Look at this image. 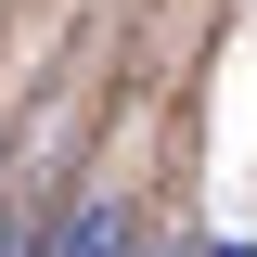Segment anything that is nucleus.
<instances>
[{"instance_id":"f257e3e1","label":"nucleus","mask_w":257,"mask_h":257,"mask_svg":"<svg viewBox=\"0 0 257 257\" xmlns=\"http://www.w3.org/2000/svg\"><path fill=\"white\" fill-rule=\"evenodd\" d=\"M39 257H128V206H116V193H77V206H64V231H52Z\"/></svg>"},{"instance_id":"f03ea898","label":"nucleus","mask_w":257,"mask_h":257,"mask_svg":"<svg viewBox=\"0 0 257 257\" xmlns=\"http://www.w3.org/2000/svg\"><path fill=\"white\" fill-rule=\"evenodd\" d=\"M0 257H39V244H26V219H13V206H0Z\"/></svg>"},{"instance_id":"7ed1b4c3","label":"nucleus","mask_w":257,"mask_h":257,"mask_svg":"<svg viewBox=\"0 0 257 257\" xmlns=\"http://www.w3.org/2000/svg\"><path fill=\"white\" fill-rule=\"evenodd\" d=\"M206 257H257V244H206Z\"/></svg>"},{"instance_id":"20e7f679","label":"nucleus","mask_w":257,"mask_h":257,"mask_svg":"<svg viewBox=\"0 0 257 257\" xmlns=\"http://www.w3.org/2000/svg\"><path fill=\"white\" fill-rule=\"evenodd\" d=\"M180 257H206V244H180Z\"/></svg>"}]
</instances>
